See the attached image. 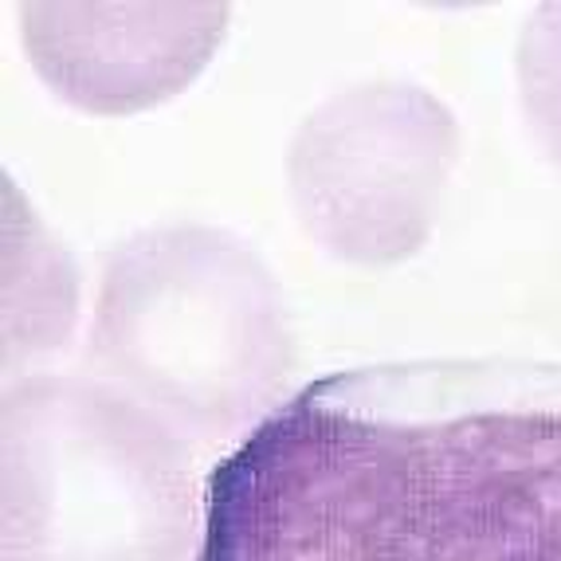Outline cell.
<instances>
[{"label":"cell","mask_w":561,"mask_h":561,"mask_svg":"<svg viewBox=\"0 0 561 561\" xmlns=\"http://www.w3.org/2000/svg\"><path fill=\"white\" fill-rule=\"evenodd\" d=\"M228 4H24L32 67L87 114H138L185 91L220 47Z\"/></svg>","instance_id":"5b68a950"},{"label":"cell","mask_w":561,"mask_h":561,"mask_svg":"<svg viewBox=\"0 0 561 561\" xmlns=\"http://www.w3.org/2000/svg\"><path fill=\"white\" fill-rule=\"evenodd\" d=\"M91 365L188 448H240L295 374L287 302L267 263L213 225H158L103 263Z\"/></svg>","instance_id":"7a4b0ae2"},{"label":"cell","mask_w":561,"mask_h":561,"mask_svg":"<svg viewBox=\"0 0 561 561\" xmlns=\"http://www.w3.org/2000/svg\"><path fill=\"white\" fill-rule=\"evenodd\" d=\"M515 67L530 134L561 173V0L526 16Z\"/></svg>","instance_id":"52a82bcc"},{"label":"cell","mask_w":561,"mask_h":561,"mask_svg":"<svg viewBox=\"0 0 561 561\" xmlns=\"http://www.w3.org/2000/svg\"><path fill=\"white\" fill-rule=\"evenodd\" d=\"M193 561H561V362L302 385L208 476Z\"/></svg>","instance_id":"6da1fadb"},{"label":"cell","mask_w":561,"mask_h":561,"mask_svg":"<svg viewBox=\"0 0 561 561\" xmlns=\"http://www.w3.org/2000/svg\"><path fill=\"white\" fill-rule=\"evenodd\" d=\"M459 161L456 114L416 83H362L302 118L287 150L302 232L350 267L421 252Z\"/></svg>","instance_id":"277c9868"},{"label":"cell","mask_w":561,"mask_h":561,"mask_svg":"<svg viewBox=\"0 0 561 561\" xmlns=\"http://www.w3.org/2000/svg\"><path fill=\"white\" fill-rule=\"evenodd\" d=\"M9 243L24 255V279L9 272V283H24V302L4 307V377L16 381L20 365L56 354L76 322V272L64 248L47 240L36 216L28 213V243L20 248L9 232Z\"/></svg>","instance_id":"8992f818"},{"label":"cell","mask_w":561,"mask_h":561,"mask_svg":"<svg viewBox=\"0 0 561 561\" xmlns=\"http://www.w3.org/2000/svg\"><path fill=\"white\" fill-rule=\"evenodd\" d=\"M193 448L99 377L36 374L0 404V561H188Z\"/></svg>","instance_id":"3957f363"}]
</instances>
